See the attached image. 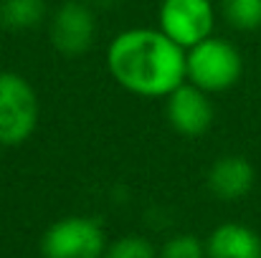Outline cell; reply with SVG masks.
Listing matches in <instances>:
<instances>
[{
	"mask_svg": "<svg viewBox=\"0 0 261 258\" xmlns=\"http://www.w3.org/2000/svg\"><path fill=\"white\" fill-rule=\"evenodd\" d=\"M43 18H46V0H3L0 3V23L10 31L38 28Z\"/></svg>",
	"mask_w": 261,
	"mask_h": 258,
	"instance_id": "cell-10",
	"label": "cell"
},
{
	"mask_svg": "<svg viewBox=\"0 0 261 258\" xmlns=\"http://www.w3.org/2000/svg\"><path fill=\"white\" fill-rule=\"evenodd\" d=\"M158 28L188 51L213 36L216 8L211 0H163L158 10Z\"/></svg>",
	"mask_w": 261,
	"mask_h": 258,
	"instance_id": "cell-5",
	"label": "cell"
},
{
	"mask_svg": "<svg viewBox=\"0 0 261 258\" xmlns=\"http://www.w3.org/2000/svg\"><path fill=\"white\" fill-rule=\"evenodd\" d=\"M41 104L33 84L18 71H0V147H20L36 132Z\"/></svg>",
	"mask_w": 261,
	"mask_h": 258,
	"instance_id": "cell-3",
	"label": "cell"
},
{
	"mask_svg": "<svg viewBox=\"0 0 261 258\" xmlns=\"http://www.w3.org/2000/svg\"><path fill=\"white\" fill-rule=\"evenodd\" d=\"M158 258H208L205 241L193 233H175L158 248Z\"/></svg>",
	"mask_w": 261,
	"mask_h": 258,
	"instance_id": "cell-12",
	"label": "cell"
},
{
	"mask_svg": "<svg viewBox=\"0 0 261 258\" xmlns=\"http://www.w3.org/2000/svg\"><path fill=\"white\" fill-rule=\"evenodd\" d=\"M112 79L135 96L165 99L185 84V48L160 28H127L107 48Z\"/></svg>",
	"mask_w": 261,
	"mask_h": 258,
	"instance_id": "cell-1",
	"label": "cell"
},
{
	"mask_svg": "<svg viewBox=\"0 0 261 258\" xmlns=\"http://www.w3.org/2000/svg\"><path fill=\"white\" fill-rule=\"evenodd\" d=\"M244 76L241 51L218 36H211L185 51V81L208 94L228 91Z\"/></svg>",
	"mask_w": 261,
	"mask_h": 258,
	"instance_id": "cell-2",
	"label": "cell"
},
{
	"mask_svg": "<svg viewBox=\"0 0 261 258\" xmlns=\"http://www.w3.org/2000/svg\"><path fill=\"white\" fill-rule=\"evenodd\" d=\"M256 170L244 155H223L205 172V187L218 200H241L254 190Z\"/></svg>",
	"mask_w": 261,
	"mask_h": 258,
	"instance_id": "cell-8",
	"label": "cell"
},
{
	"mask_svg": "<svg viewBox=\"0 0 261 258\" xmlns=\"http://www.w3.org/2000/svg\"><path fill=\"white\" fill-rule=\"evenodd\" d=\"M107 246L104 225L89 215L59 218L41 236L43 258H104Z\"/></svg>",
	"mask_w": 261,
	"mask_h": 258,
	"instance_id": "cell-4",
	"label": "cell"
},
{
	"mask_svg": "<svg viewBox=\"0 0 261 258\" xmlns=\"http://www.w3.org/2000/svg\"><path fill=\"white\" fill-rule=\"evenodd\" d=\"M221 13L236 31L251 33L261 28V0H221Z\"/></svg>",
	"mask_w": 261,
	"mask_h": 258,
	"instance_id": "cell-11",
	"label": "cell"
},
{
	"mask_svg": "<svg viewBox=\"0 0 261 258\" xmlns=\"http://www.w3.org/2000/svg\"><path fill=\"white\" fill-rule=\"evenodd\" d=\"M48 38L61 56L74 59L87 53L96 38L94 10L82 0H64L48 23Z\"/></svg>",
	"mask_w": 261,
	"mask_h": 258,
	"instance_id": "cell-6",
	"label": "cell"
},
{
	"mask_svg": "<svg viewBox=\"0 0 261 258\" xmlns=\"http://www.w3.org/2000/svg\"><path fill=\"white\" fill-rule=\"evenodd\" d=\"M104 258H158V248L145 236H122L112 241L104 251Z\"/></svg>",
	"mask_w": 261,
	"mask_h": 258,
	"instance_id": "cell-13",
	"label": "cell"
},
{
	"mask_svg": "<svg viewBox=\"0 0 261 258\" xmlns=\"http://www.w3.org/2000/svg\"><path fill=\"white\" fill-rule=\"evenodd\" d=\"M208 258H261V236L246 223H221L205 238Z\"/></svg>",
	"mask_w": 261,
	"mask_h": 258,
	"instance_id": "cell-9",
	"label": "cell"
},
{
	"mask_svg": "<svg viewBox=\"0 0 261 258\" xmlns=\"http://www.w3.org/2000/svg\"><path fill=\"white\" fill-rule=\"evenodd\" d=\"M165 117L177 134L182 137H200L211 129L216 119V109L211 94L185 81L165 96Z\"/></svg>",
	"mask_w": 261,
	"mask_h": 258,
	"instance_id": "cell-7",
	"label": "cell"
}]
</instances>
